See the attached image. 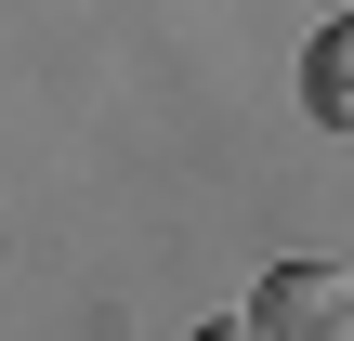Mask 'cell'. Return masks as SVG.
I'll return each mask as SVG.
<instances>
[{"label": "cell", "mask_w": 354, "mask_h": 341, "mask_svg": "<svg viewBox=\"0 0 354 341\" xmlns=\"http://www.w3.org/2000/svg\"><path fill=\"white\" fill-rule=\"evenodd\" d=\"M250 329L263 341H354V263H276L250 289Z\"/></svg>", "instance_id": "6da1fadb"}, {"label": "cell", "mask_w": 354, "mask_h": 341, "mask_svg": "<svg viewBox=\"0 0 354 341\" xmlns=\"http://www.w3.org/2000/svg\"><path fill=\"white\" fill-rule=\"evenodd\" d=\"M302 105H315L328 131H354V13H328V26L302 39Z\"/></svg>", "instance_id": "7a4b0ae2"}]
</instances>
